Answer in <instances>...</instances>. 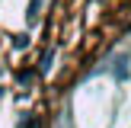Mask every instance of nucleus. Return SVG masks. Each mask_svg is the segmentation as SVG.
Instances as JSON below:
<instances>
[{
  "label": "nucleus",
  "instance_id": "2",
  "mask_svg": "<svg viewBox=\"0 0 131 128\" xmlns=\"http://www.w3.org/2000/svg\"><path fill=\"white\" fill-rule=\"evenodd\" d=\"M13 45H16V48H26V45H29V35H16V42H13Z\"/></svg>",
  "mask_w": 131,
  "mask_h": 128
},
{
  "label": "nucleus",
  "instance_id": "1",
  "mask_svg": "<svg viewBox=\"0 0 131 128\" xmlns=\"http://www.w3.org/2000/svg\"><path fill=\"white\" fill-rule=\"evenodd\" d=\"M38 10H42V0H32V3H29V23L38 19Z\"/></svg>",
  "mask_w": 131,
  "mask_h": 128
}]
</instances>
